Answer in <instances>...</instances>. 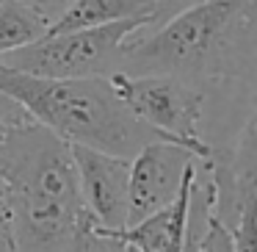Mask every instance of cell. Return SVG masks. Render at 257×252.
<instances>
[{
    "label": "cell",
    "mask_w": 257,
    "mask_h": 252,
    "mask_svg": "<svg viewBox=\"0 0 257 252\" xmlns=\"http://www.w3.org/2000/svg\"><path fill=\"white\" fill-rule=\"evenodd\" d=\"M122 45L127 75H174L191 83L251 80L257 58V0H202Z\"/></svg>",
    "instance_id": "cell-1"
},
{
    "label": "cell",
    "mask_w": 257,
    "mask_h": 252,
    "mask_svg": "<svg viewBox=\"0 0 257 252\" xmlns=\"http://www.w3.org/2000/svg\"><path fill=\"white\" fill-rule=\"evenodd\" d=\"M0 180L14 200L17 252H75L89 213L67 141L34 119L9 125L0 139Z\"/></svg>",
    "instance_id": "cell-2"
},
{
    "label": "cell",
    "mask_w": 257,
    "mask_h": 252,
    "mask_svg": "<svg viewBox=\"0 0 257 252\" xmlns=\"http://www.w3.org/2000/svg\"><path fill=\"white\" fill-rule=\"evenodd\" d=\"M0 97L20 106L34 122L45 125L67 144L133 158L144 144L163 141L124 108L108 75L36 78L0 64Z\"/></svg>",
    "instance_id": "cell-3"
},
{
    "label": "cell",
    "mask_w": 257,
    "mask_h": 252,
    "mask_svg": "<svg viewBox=\"0 0 257 252\" xmlns=\"http://www.w3.org/2000/svg\"><path fill=\"white\" fill-rule=\"evenodd\" d=\"M152 25V14H139L100 28L45 34L34 45H25L0 56V64L36 78H97L119 69L122 45L139 31Z\"/></svg>",
    "instance_id": "cell-4"
},
{
    "label": "cell",
    "mask_w": 257,
    "mask_h": 252,
    "mask_svg": "<svg viewBox=\"0 0 257 252\" xmlns=\"http://www.w3.org/2000/svg\"><path fill=\"white\" fill-rule=\"evenodd\" d=\"M116 97L139 122L150 125L163 141L191 150L199 161L213 155V147L199 136L205 95L196 83L174 75H108Z\"/></svg>",
    "instance_id": "cell-5"
},
{
    "label": "cell",
    "mask_w": 257,
    "mask_h": 252,
    "mask_svg": "<svg viewBox=\"0 0 257 252\" xmlns=\"http://www.w3.org/2000/svg\"><path fill=\"white\" fill-rule=\"evenodd\" d=\"M196 155L172 141H150L130 158L127 180V224L172 205L177 197L183 175Z\"/></svg>",
    "instance_id": "cell-6"
},
{
    "label": "cell",
    "mask_w": 257,
    "mask_h": 252,
    "mask_svg": "<svg viewBox=\"0 0 257 252\" xmlns=\"http://www.w3.org/2000/svg\"><path fill=\"white\" fill-rule=\"evenodd\" d=\"M69 152L78 172V189L86 213L105 230H124L130 158L100 152L83 144H69Z\"/></svg>",
    "instance_id": "cell-7"
},
{
    "label": "cell",
    "mask_w": 257,
    "mask_h": 252,
    "mask_svg": "<svg viewBox=\"0 0 257 252\" xmlns=\"http://www.w3.org/2000/svg\"><path fill=\"white\" fill-rule=\"evenodd\" d=\"M152 0H75L61 20L47 34H64V31L80 28H100L139 14H152Z\"/></svg>",
    "instance_id": "cell-8"
},
{
    "label": "cell",
    "mask_w": 257,
    "mask_h": 252,
    "mask_svg": "<svg viewBox=\"0 0 257 252\" xmlns=\"http://www.w3.org/2000/svg\"><path fill=\"white\" fill-rule=\"evenodd\" d=\"M47 34V25L23 0H0V56L34 45Z\"/></svg>",
    "instance_id": "cell-9"
},
{
    "label": "cell",
    "mask_w": 257,
    "mask_h": 252,
    "mask_svg": "<svg viewBox=\"0 0 257 252\" xmlns=\"http://www.w3.org/2000/svg\"><path fill=\"white\" fill-rule=\"evenodd\" d=\"M75 252H130V246L122 241L119 230H105L89 216L86 227L78 235V246Z\"/></svg>",
    "instance_id": "cell-10"
},
{
    "label": "cell",
    "mask_w": 257,
    "mask_h": 252,
    "mask_svg": "<svg viewBox=\"0 0 257 252\" xmlns=\"http://www.w3.org/2000/svg\"><path fill=\"white\" fill-rule=\"evenodd\" d=\"M0 252H17V213L9 186L0 180Z\"/></svg>",
    "instance_id": "cell-11"
},
{
    "label": "cell",
    "mask_w": 257,
    "mask_h": 252,
    "mask_svg": "<svg viewBox=\"0 0 257 252\" xmlns=\"http://www.w3.org/2000/svg\"><path fill=\"white\" fill-rule=\"evenodd\" d=\"M23 3L42 20V23L47 25V31H50L53 25H56L64 14H67V9L72 6L75 0H23Z\"/></svg>",
    "instance_id": "cell-12"
},
{
    "label": "cell",
    "mask_w": 257,
    "mask_h": 252,
    "mask_svg": "<svg viewBox=\"0 0 257 252\" xmlns=\"http://www.w3.org/2000/svg\"><path fill=\"white\" fill-rule=\"evenodd\" d=\"M152 3H155V9H152V25L150 28H155L163 20L174 17L177 12H183V9H188V6H196L202 0H152Z\"/></svg>",
    "instance_id": "cell-13"
},
{
    "label": "cell",
    "mask_w": 257,
    "mask_h": 252,
    "mask_svg": "<svg viewBox=\"0 0 257 252\" xmlns=\"http://www.w3.org/2000/svg\"><path fill=\"white\" fill-rule=\"evenodd\" d=\"M185 238H188V227H185V230H177V233L169 238V244L163 246L161 252H185Z\"/></svg>",
    "instance_id": "cell-14"
},
{
    "label": "cell",
    "mask_w": 257,
    "mask_h": 252,
    "mask_svg": "<svg viewBox=\"0 0 257 252\" xmlns=\"http://www.w3.org/2000/svg\"><path fill=\"white\" fill-rule=\"evenodd\" d=\"M14 122H20V119H12V117H6V114H0V139L6 136L9 125H14Z\"/></svg>",
    "instance_id": "cell-15"
}]
</instances>
